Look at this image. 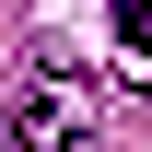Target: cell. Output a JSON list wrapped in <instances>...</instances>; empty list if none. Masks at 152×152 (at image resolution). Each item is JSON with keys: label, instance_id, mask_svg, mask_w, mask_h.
Instances as JSON below:
<instances>
[{"label": "cell", "instance_id": "obj_1", "mask_svg": "<svg viewBox=\"0 0 152 152\" xmlns=\"http://www.w3.org/2000/svg\"><path fill=\"white\" fill-rule=\"evenodd\" d=\"M0 152H105V94L82 70H35L0 117Z\"/></svg>", "mask_w": 152, "mask_h": 152}, {"label": "cell", "instance_id": "obj_2", "mask_svg": "<svg viewBox=\"0 0 152 152\" xmlns=\"http://www.w3.org/2000/svg\"><path fill=\"white\" fill-rule=\"evenodd\" d=\"M117 47H129V58H152V0H117Z\"/></svg>", "mask_w": 152, "mask_h": 152}]
</instances>
